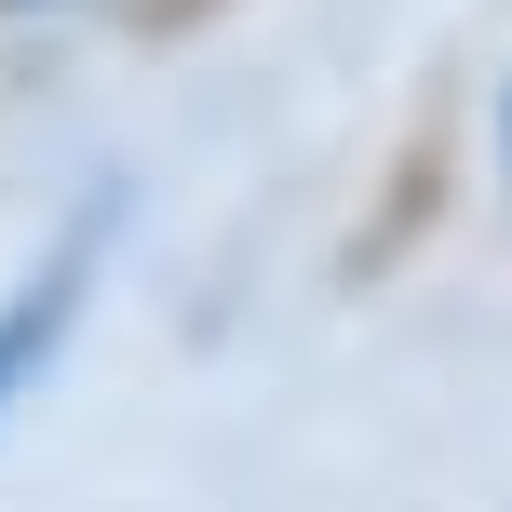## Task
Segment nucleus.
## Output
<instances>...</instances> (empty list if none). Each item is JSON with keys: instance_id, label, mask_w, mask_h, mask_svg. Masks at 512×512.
<instances>
[{"instance_id": "obj_1", "label": "nucleus", "mask_w": 512, "mask_h": 512, "mask_svg": "<svg viewBox=\"0 0 512 512\" xmlns=\"http://www.w3.org/2000/svg\"><path fill=\"white\" fill-rule=\"evenodd\" d=\"M81 283H95V216H81V230L54 243L41 270L14 283V297H0V418H14V391L41 378L54 351H68V324H81Z\"/></svg>"}]
</instances>
